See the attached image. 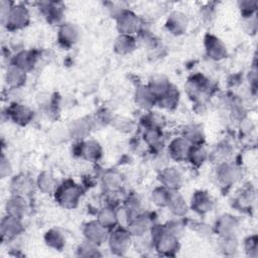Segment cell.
Returning a JSON list of instances; mask_svg holds the SVG:
<instances>
[{
	"instance_id": "6da1fadb",
	"label": "cell",
	"mask_w": 258,
	"mask_h": 258,
	"mask_svg": "<svg viewBox=\"0 0 258 258\" xmlns=\"http://www.w3.org/2000/svg\"><path fill=\"white\" fill-rule=\"evenodd\" d=\"M82 187L74 181H66L55 188V200L63 208L73 209L77 207L82 197Z\"/></svg>"
},
{
	"instance_id": "7a4b0ae2",
	"label": "cell",
	"mask_w": 258,
	"mask_h": 258,
	"mask_svg": "<svg viewBox=\"0 0 258 258\" xmlns=\"http://www.w3.org/2000/svg\"><path fill=\"white\" fill-rule=\"evenodd\" d=\"M29 21L30 13L27 7L22 4L13 3L2 24L10 30H18L27 26Z\"/></svg>"
},
{
	"instance_id": "3957f363",
	"label": "cell",
	"mask_w": 258,
	"mask_h": 258,
	"mask_svg": "<svg viewBox=\"0 0 258 258\" xmlns=\"http://www.w3.org/2000/svg\"><path fill=\"white\" fill-rule=\"evenodd\" d=\"M117 29L120 34L132 35L140 31L142 27L141 18L134 12L126 9H122L116 15Z\"/></svg>"
},
{
	"instance_id": "277c9868",
	"label": "cell",
	"mask_w": 258,
	"mask_h": 258,
	"mask_svg": "<svg viewBox=\"0 0 258 258\" xmlns=\"http://www.w3.org/2000/svg\"><path fill=\"white\" fill-rule=\"evenodd\" d=\"M131 234L126 228H120L112 232L109 237V245L113 252L124 254L130 247Z\"/></svg>"
},
{
	"instance_id": "5b68a950",
	"label": "cell",
	"mask_w": 258,
	"mask_h": 258,
	"mask_svg": "<svg viewBox=\"0 0 258 258\" xmlns=\"http://www.w3.org/2000/svg\"><path fill=\"white\" fill-rule=\"evenodd\" d=\"M192 146L194 145L185 137H176L169 143L168 155L176 161L187 160Z\"/></svg>"
},
{
	"instance_id": "8992f818",
	"label": "cell",
	"mask_w": 258,
	"mask_h": 258,
	"mask_svg": "<svg viewBox=\"0 0 258 258\" xmlns=\"http://www.w3.org/2000/svg\"><path fill=\"white\" fill-rule=\"evenodd\" d=\"M23 230L21 218H17L11 215H6L1 220V237L3 240H12L16 238Z\"/></svg>"
},
{
	"instance_id": "52a82bcc",
	"label": "cell",
	"mask_w": 258,
	"mask_h": 258,
	"mask_svg": "<svg viewBox=\"0 0 258 258\" xmlns=\"http://www.w3.org/2000/svg\"><path fill=\"white\" fill-rule=\"evenodd\" d=\"M159 180L162 186L169 190H176L181 185L182 175L177 168L166 166L160 169Z\"/></svg>"
},
{
	"instance_id": "ba28073f",
	"label": "cell",
	"mask_w": 258,
	"mask_h": 258,
	"mask_svg": "<svg viewBox=\"0 0 258 258\" xmlns=\"http://www.w3.org/2000/svg\"><path fill=\"white\" fill-rule=\"evenodd\" d=\"M188 25V18L186 14L181 11H172L166 19L165 26L167 30L175 35H179L186 31Z\"/></svg>"
},
{
	"instance_id": "9c48e42d",
	"label": "cell",
	"mask_w": 258,
	"mask_h": 258,
	"mask_svg": "<svg viewBox=\"0 0 258 258\" xmlns=\"http://www.w3.org/2000/svg\"><path fill=\"white\" fill-rule=\"evenodd\" d=\"M35 183L33 179L26 174H19L13 178L11 182V188L13 195L21 196L24 198L29 197L34 191Z\"/></svg>"
},
{
	"instance_id": "30bf717a",
	"label": "cell",
	"mask_w": 258,
	"mask_h": 258,
	"mask_svg": "<svg viewBox=\"0 0 258 258\" xmlns=\"http://www.w3.org/2000/svg\"><path fill=\"white\" fill-rule=\"evenodd\" d=\"M107 228H105L98 221H92L86 224L84 228V235L88 242L95 245L101 244L107 238Z\"/></svg>"
},
{
	"instance_id": "8fae6325",
	"label": "cell",
	"mask_w": 258,
	"mask_h": 258,
	"mask_svg": "<svg viewBox=\"0 0 258 258\" xmlns=\"http://www.w3.org/2000/svg\"><path fill=\"white\" fill-rule=\"evenodd\" d=\"M80 36L78 27L73 23H62L58 29L57 39L62 46L70 47L74 45Z\"/></svg>"
},
{
	"instance_id": "7c38bea8",
	"label": "cell",
	"mask_w": 258,
	"mask_h": 258,
	"mask_svg": "<svg viewBox=\"0 0 258 258\" xmlns=\"http://www.w3.org/2000/svg\"><path fill=\"white\" fill-rule=\"evenodd\" d=\"M7 115L15 123L20 125H26L33 118V112L30 108L17 103L12 104L9 109H7Z\"/></svg>"
},
{
	"instance_id": "4fadbf2b",
	"label": "cell",
	"mask_w": 258,
	"mask_h": 258,
	"mask_svg": "<svg viewBox=\"0 0 258 258\" xmlns=\"http://www.w3.org/2000/svg\"><path fill=\"white\" fill-rule=\"evenodd\" d=\"M240 176V170L234 164L224 162L219 164L217 170V178L219 182L224 185H230L238 180Z\"/></svg>"
},
{
	"instance_id": "5bb4252c",
	"label": "cell",
	"mask_w": 258,
	"mask_h": 258,
	"mask_svg": "<svg viewBox=\"0 0 258 258\" xmlns=\"http://www.w3.org/2000/svg\"><path fill=\"white\" fill-rule=\"evenodd\" d=\"M205 45L207 53L211 58L220 60L227 56V47L218 37L214 35H208L206 37Z\"/></svg>"
},
{
	"instance_id": "9a60e30c",
	"label": "cell",
	"mask_w": 258,
	"mask_h": 258,
	"mask_svg": "<svg viewBox=\"0 0 258 258\" xmlns=\"http://www.w3.org/2000/svg\"><path fill=\"white\" fill-rule=\"evenodd\" d=\"M237 228H238L237 219L231 215H226V214L219 217L215 225V230L217 231V233L221 235V237L234 236V233L236 232Z\"/></svg>"
},
{
	"instance_id": "2e32d148",
	"label": "cell",
	"mask_w": 258,
	"mask_h": 258,
	"mask_svg": "<svg viewBox=\"0 0 258 258\" xmlns=\"http://www.w3.org/2000/svg\"><path fill=\"white\" fill-rule=\"evenodd\" d=\"M151 227V219L145 215H136L130 221L127 230L132 236H141L148 233Z\"/></svg>"
},
{
	"instance_id": "e0dca14e",
	"label": "cell",
	"mask_w": 258,
	"mask_h": 258,
	"mask_svg": "<svg viewBox=\"0 0 258 258\" xmlns=\"http://www.w3.org/2000/svg\"><path fill=\"white\" fill-rule=\"evenodd\" d=\"M79 153L87 160H98L102 155V147L95 140H86L80 144Z\"/></svg>"
},
{
	"instance_id": "ac0fdd59",
	"label": "cell",
	"mask_w": 258,
	"mask_h": 258,
	"mask_svg": "<svg viewBox=\"0 0 258 258\" xmlns=\"http://www.w3.org/2000/svg\"><path fill=\"white\" fill-rule=\"evenodd\" d=\"M191 208L199 214H206L212 210L213 201L208 192L199 190L192 196Z\"/></svg>"
},
{
	"instance_id": "d6986e66",
	"label": "cell",
	"mask_w": 258,
	"mask_h": 258,
	"mask_svg": "<svg viewBox=\"0 0 258 258\" xmlns=\"http://www.w3.org/2000/svg\"><path fill=\"white\" fill-rule=\"evenodd\" d=\"M7 215H11L17 218H22L27 210V203L24 197L14 195L10 198L5 206Z\"/></svg>"
},
{
	"instance_id": "ffe728a7",
	"label": "cell",
	"mask_w": 258,
	"mask_h": 258,
	"mask_svg": "<svg viewBox=\"0 0 258 258\" xmlns=\"http://www.w3.org/2000/svg\"><path fill=\"white\" fill-rule=\"evenodd\" d=\"M135 102L142 109H150L157 102V98L148 86H142L136 90Z\"/></svg>"
},
{
	"instance_id": "44dd1931",
	"label": "cell",
	"mask_w": 258,
	"mask_h": 258,
	"mask_svg": "<svg viewBox=\"0 0 258 258\" xmlns=\"http://www.w3.org/2000/svg\"><path fill=\"white\" fill-rule=\"evenodd\" d=\"M170 212L178 217L184 216L187 212V205L183 197L176 190H170L169 201L166 206Z\"/></svg>"
},
{
	"instance_id": "7402d4cb",
	"label": "cell",
	"mask_w": 258,
	"mask_h": 258,
	"mask_svg": "<svg viewBox=\"0 0 258 258\" xmlns=\"http://www.w3.org/2000/svg\"><path fill=\"white\" fill-rule=\"evenodd\" d=\"M41 11L50 22H58L63 15V7L56 2H42L40 4Z\"/></svg>"
},
{
	"instance_id": "603a6c76",
	"label": "cell",
	"mask_w": 258,
	"mask_h": 258,
	"mask_svg": "<svg viewBox=\"0 0 258 258\" xmlns=\"http://www.w3.org/2000/svg\"><path fill=\"white\" fill-rule=\"evenodd\" d=\"M35 55L32 53V51L22 50L15 54L12 60V66L24 71L25 73L31 70L35 63Z\"/></svg>"
},
{
	"instance_id": "cb8c5ba5",
	"label": "cell",
	"mask_w": 258,
	"mask_h": 258,
	"mask_svg": "<svg viewBox=\"0 0 258 258\" xmlns=\"http://www.w3.org/2000/svg\"><path fill=\"white\" fill-rule=\"evenodd\" d=\"M144 141L148 146L159 150L163 145V136L161 129L153 128V127H145L143 132Z\"/></svg>"
},
{
	"instance_id": "d4e9b609",
	"label": "cell",
	"mask_w": 258,
	"mask_h": 258,
	"mask_svg": "<svg viewBox=\"0 0 258 258\" xmlns=\"http://www.w3.org/2000/svg\"><path fill=\"white\" fill-rule=\"evenodd\" d=\"M136 47V40L132 35L120 34L114 43L116 52L120 54H127L132 52Z\"/></svg>"
},
{
	"instance_id": "484cf974",
	"label": "cell",
	"mask_w": 258,
	"mask_h": 258,
	"mask_svg": "<svg viewBox=\"0 0 258 258\" xmlns=\"http://www.w3.org/2000/svg\"><path fill=\"white\" fill-rule=\"evenodd\" d=\"M26 75L25 72L12 66L8 69L6 74V83L12 89H18L25 82Z\"/></svg>"
},
{
	"instance_id": "4316f807",
	"label": "cell",
	"mask_w": 258,
	"mask_h": 258,
	"mask_svg": "<svg viewBox=\"0 0 258 258\" xmlns=\"http://www.w3.org/2000/svg\"><path fill=\"white\" fill-rule=\"evenodd\" d=\"M91 122L87 119H79L76 120L69 129V133L72 137L77 139L85 138L91 130Z\"/></svg>"
},
{
	"instance_id": "83f0119b",
	"label": "cell",
	"mask_w": 258,
	"mask_h": 258,
	"mask_svg": "<svg viewBox=\"0 0 258 258\" xmlns=\"http://www.w3.org/2000/svg\"><path fill=\"white\" fill-rule=\"evenodd\" d=\"M103 183L106 188L111 191H115L122 186L123 177L118 171L109 169L103 175Z\"/></svg>"
},
{
	"instance_id": "f1b7e54d",
	"label": "cell",
	"mask_w": 258,
	"mask_h": 258,
	"mask_svg": "<svg viewBox=\"0 0 258 258\" xmlns=\"http://www.w3.org/2000/svg\"><path fill=\"white\" fill-rule=\"evenodd\" d=\"M148 87L154 93L156 98H158L163 95L171 87V85L164 76H154L149 81Z\"/></svg>"
},
{
	"instance_id": "f546056e",
	"label": "cell",
	"mask_w": 258,
	"mask_h": 258,
	"mask_svg": "<svg viewBox=\"0 0 258 258\" xmlns=\"http://www.w3.org/2000/svg\"><path fill=\"white\" fill-rule=\"evenodd\" d=\"M183 137H185L192 145H202L204 141V132L199 125H188L183 130Z\"/></svg>"
},
{
	"instance_id": "4dcf8cb0",
	"label": "cell",
	"mask_w": 258,
	"mask_h": 258,
	"mask_svg": "<svg viewBox=\"0 0 258 258\" xmlns=\"http://www.w3.org/2000/svg\"><path fill=\"white\" fill-rule=\"evenodd\" d=\"M160 107L165 109H171L178 103V92L172 86L160 97L157 98V102Z\"/></svg>"
},
{
	"instance_id": "1f68e13d",
	"label": "cell",
	"mask_w": 258,
	"mask_h": 258,
	"mask_svg": "<svg viewBox=\"0 0 258 258\" xmlns=\"http://www.w3.org/2000/svg\"><path fill=\"white\" fill-rule=\"evenodd\" d=\"M36 186L42 192H50L52 190H55V188H56V181H55L54 177L49 172L43 171L37 177Z\"/></svg>"
},
{
	"instance_id": "d6a6232c",
	"label": "cell",
	"mask_w": 258,
	"mask_h": 258,
	"mask_svg": "<svg viewBox=\"0 0 258 258\" xmlns=\"http://www.w3.org/2000/svg\"><path fill=\"white\" fill-rule=\"evenodd\" d=\"M97 221L100 224H102L105 228L114 227L117 224L116 211L111 207H105L101 209V211L98 214Z\"/></svg>"
},
{
	"instance_id": "836d02e7",
	"label": "cell",
	"mask_w": 258,
	"mask_h": 258,
	"mask_svg": "<svg viewBox=\"0 0 258 258\" xmlns=\"http://www.w3.org/2000/svg\"><path fill=\"white\" fill-rule=\"evenodd\" d=\"M169 196H170V190L160 185L154 188V190L152 191L151 200L158 207H166L169 201Z\"/></svg>"
},
{
	"instance_id": "e575fe53",
	"label": "cell",
	"mask_w": 258,
	"mask_h": 258,
	"mask_svg": "<svg viewBox=\"0 0 258 258\" xmlns=\"http://www.w3.org/2000/svg\"><path fill=\"white\" fill-rule=\"evenodd\" d=\"M208 156L209 155H208L206 149L202 145H194L190 150L187 160H189L192 165L200 166L205 162V160L208 158Z\"/></svg>"
},
{
	"instance_id": "d590c367",
	"label": "cell",
	"mask_w": 258,
	"mask_h": 258,
	"mask_svg": "<svg viewBox=\"0 0 258 258\" xmlns=\"http://www.w3.org/2000/svg\"><path fill=\"white\" fill-rule=\"evenodd\" d=\"M45 241L46 244L54 249H61L64 245V238L62 234L55 229L49 230L45 234Z\"/></svg>"
},
{
	"instance_id": "8d00e7d4",
	"label": "cell",
	"mask_w": 258,
	"mask_h": 258,
	"mask_svg": "<svg viewBox=\"0 0 258 258\" xmlns=\"http://www.w3.org/2000/svg\"><path fill=\"white\" fill-rule=\"evenodd\" d=\"M111 123L116 130H119L121 132H130L134 127V123L132 122V120L123 116H116L112 118Z\"/></svg>"
},
{
	"instance_id": "74e56055",
	"label": "cell",
	"mask_w": 258,
	"mask_h": 258,
	"mask_svg": "<svg viewBox=\"0 0 258 258\" xmlns=\"http://www.w3.org/2000/svg\"><path fill=\"white\" fill-rule=\"evenodd\" d=\"M231 155V148L227 144L219 145L212 153V158L219 164L227 162L229 156Z\"/></svg>"
},
{
	"instance_id": "f35d334b",
	"label": "cell",
	"mask_w": 258,
	"mask_h": 258,
	"mask_svg": "<svg viewBox=\"0 0 258 258\" xmlns=\"http://www.w3.org/2000/svg\"><path fill=\"white\" fill-rule=\"evenodd\" d=\"M220 248L227 255L234 254L238 249V243H237L236 239H234V236L222 237V240L220 243Z\"/></svg>"
},
{
	"instance_id": "ab89813d",
	"label": "cell",
	"mask_w": 258,
	"mask_h": 258,
	"mask_svg": "<svg viewBox=\"0 0 258 258\" xmlns=\"http://www.w3.org/2000/svg\"><path fill=\"white\" fill-rule=\"evenodd\" d=\"M145 121V127H153L158 129H161L165 122L164 117L157 112H151L148 116H146Z\"/></svg>"
},
{
	"instance_id": "60d3db41",
	"label": "cell",
	"mask_w": 258,
	"mask_h": 258,
	"mask_svg": "<svg viewBox=\"0 0 258 258\" xmlns=\"http://www.w3.org/2000/svg\"><path fill=\"white\" fill-rule=\"evenodd\" d=\"M79 255L80 256H85V257H91V256H100L101 254L98 252L97 245L90 243L86 241L84 244H82L79 249H78Z\"/></svg>"
},
{
	"instance_id": "b9f144b4",
	"label": "cell",
	"mask_w": 258,
	"mask_h": 258,
	"mask_svg": "<svg viewBox=\"0 0 258 258\" xmlns=\"http://www.w3.org/2000/svg\"><path fill=\"white\" fill-rule=\"evenodd\" d=\"M239 8L241 10L242 15L245 18L253 16L255 15V11L257 8V1H250V0L241 1L239 3Z\"/></svg>"
},
{
	"instance_id": "7bdbcfd3",
	"label": "cell",
	"mask_w": 258,
	"mask_h": 258,
	"mask_svg": "<svg viewBox=\"0 0 258 258\" xmlns=\"http://www.w3.org/2000/svg\"><path fill=\"white\" fill-rule=\"evenodd\" d=\"M124 206L129 210V212L133 216L134 214H136L140 210V208H141V201H140L138 196L132 195V196L128 197V199H127V201H126Z\"/></svg>"
},
{
	"instance_id": "ee69618b",
	"label": "cell",
	"mask_w": 258,
	"mask_h": 258,
	"mask_svg": "<svg viewBox=\"0 0 258 258\" xmlns=\"http://www.w3.org/2000/svg\"><path fill=\"white\" fill-rule=\"evenodd\" d=\"M12 171V167H11V164L8 160V158L5 157V155L3 154L2 157H1V163H0V174H1V177L4 178L5 176L9 175Z\"/></svg>"
},
{
	"instance_id": "f6af8a7d",
	"label": "cell",
	"mask_w": 258,
	"mask_h": 258,
	"mask_svg": "<svg viewBox=\"0 0 258 258\" xmlns=\"http://www.w3.org/2000/svg\"><path fill=\"white\" fill-rule=\"evenodd\" d=\"M245 249L248 252H250V251L256 252V250H257V241H256V237L255 236L249 237L245 241Z\"/></svg>"
}]
</instances>
